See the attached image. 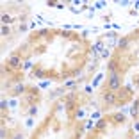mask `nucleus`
Here are the masks:
<instances>
[{"label":"nucleus","mask_w":139,"mask_h":139,"mask_svg":"<svg viewBox=\"0 0 139 139\" xmlns=\"http://www.w3.org/2000/svg\"><path fill=\"white\" fill-rule=\"evenodd\" d=\"M7 34H9V27L4 25V27H2V36H7Z\"/></svg>","instance_id":"11"},{"label":"nucleus","mask_w":139,"mask_h":139,"mask_svg":"<svg viewBox=\"0 0 139 139\" xmlns=\"http://www.w3.org/2000/svg\"><path fill=\"white\" fill-rule=\"evenodd\" d=\"M34 75H36V77H45V71H43V70H36Z\"/></svg>","instance_id":"12"},{"label":"nucleus","mask_w":139,"mask_h":139,"mask_svg":"<svg viewBox=\"0 0 139 139\" xmlns=\"http://www.w3.org/2000/svg\"><path fill=\"white\" fill-rule=\"evenodd\" d=\"M64 86H66V87H73V86H75V80H66Z\"/></svg>","instance_id":"10"},{"label":"nucleus","mask_w":139,"mask_h":139,"mask_svg":"<svg viewBox=\"0 0 139 139\" xmlns=\"http://www.w3.org/2000/svg\"><path fill=\"white\" fill-rule=\"evenodd\" d=\"M136 7H137V9H139V2H136Z\"/></svg>","instance_id":"19"},{"label":"nucleus","mask_w":139,"mask_h":139,"mask_svg":"<svg viewBox=\"0 0 139 139\" xmlns=\"http://www.w3.org/2000/svg\"><path fill=\"white\" fill-rule=\"evenodd\" d=\"M127 45H128V41H127V39H121V41H120V46H121V48H125Z\"/></svg>","instance_id":"13"},{"label":"nucleus","mask_w":139,"mask_h":139,"mask_svg":"<svg viewBox=\"0 0 139 139\" xmlns=\"http://www.w3.org/2000/svg\"><path fill=\"white\" fill-rule=\"evenodd\" d=\"M134 130H137V132H139V121H136V123H134Z\"/></svg>","instance_id":"15"},{"label":"nucleus","mask_w":139,"mask_h":139,"mask_svg":"<svg viewBox=\"0 0 139 139\" xmlns=\"http://www.w3.org/2000/svg\"><path fill=\"white\" fill-rule=\"evenodd\" d=\"M9 66H13V68H18L20 66V57H16V55H13V57H9Z\"/></svg>","instance_id":"3"},{"label":"nucleus","mask_w":139,"mask_h":139,"mask_svg":"<svg viewBox=\"0 0 139 139\" xmlns=\"http://www.w3.org/2000/svg\"><path fill=\"white\" fill-rule=\"evenodd\" d=\"M118 87H120V79H118V75H116V71H111V75H109V89L114 91Z\"/></svg>","instance_id":"1"},{"label":"nucleus","mask_w":139,"mask_h":139,"mask_svg":"<svg viewBox=\"0 0 139 139\" xmlns=\"http://www.w3.org/2000/svg\"><path fill=\"white\" fill-rule=\"evenodd\" d=\"M13 139H23V134H16V136H14Z\"/></svg>","instance_id":"17"},{"label":"nucleus","mask_w":139,"mask_h":139,"mask_svg":"<svg viewBox=\"0 0 139 139\" xmlns=\"http://www.w3.org/2000/svg\"><path fill=\"white\" fill-rule=\"evenodd\" d=\"M29 112L32 114V116H36V114H37V107H36V105H32V107L29 109Z\"/></svg>","instance_id":"8"},{"label":"nucleus","mask_w":139,"mask_h":139,"mask_svg":"<svg viewBox=\"0 0 139 139\" xmlns=\"http://www.w3.org/2000/svg\"><path fill=\"white\" fill-rule=\"evenodd\" d=\"M75 116H77L79 120H80V118H84V111H77V114H75Z\"/></svg>","instance_id":"14"},{"label":"nucleus","mask_w":139,"mask_h":139,"mask_svg":"<svg viewBox=\"0 0 139 139\" xmlns=\"http://www.w3.org/2000/svg\"><path fill=\"white\" fill-rule=\"evenodd\" d=\"M100 55L102 57H109V48H104L102 52H100Z\"/></svg>","instance_id":"9"},{"label":"nucleus","mask_w":139,"mask_h":139,"mask_svg":"<svg viewBox=\"0 0 139 139\" xmlns=\"http://www.w3.org/2000/svg\"><path fill=\"white\" fill-rule=\"evenodd\" d=\"M104 100H105L107 104H114V102H116V95H114V93H105V95H104Z\"/></svg>","instance_id":"2"},{"label":"nucleus","mask_w":139,"mask_h":139,"mask_svg":"<svg viewBox=\"0 0 139 139\" xmlns=\"http://www.w3.org/2000/svg\"><path fill=\"white\" fill-rule=\"evenodd\" d=\"M23 89H25V87H23V86H21V84H18V86H16V87H14V93H16V95H20V93H21Z\"/></svg>","instance_id":"7"},{"label":"nucleus","mask_w":139,"mask_h":139,"mask_svg":"<svg viewBox=\"0 0 139 139\" xmlns=\"http://www.w3.org/2000/svg\"><path fill=\"white\" fill-rule=\"evenodd\" d=\"M105 125H107V121H105V120H100V121L96 123V128L102 130V128H105Z\"/></svg>","instance_id":"5"},{"label":"nucleus","mask_w":139,"mask_h":139,"mask_svg":"<svg viewBox=\"0 0 139 139\" xmlns=\"http://www.w3.org/2000/svg\"><path fill=\"white\" fill-rule=\"evenodd\" d=\"M136 84H137V86H139V77H137V79H136Z\"/></svg>","instance_id":"18"},{"label":"nucleus","mask_w":139,"mask_h":139,"mask_svg":"<svg viewBox=\"0 0 139 139\" xmlns=\"http://www.w3.org/2000/svg\"><path fill=\"white\" fill-rule=\"evenodd\" d=\"M0 136H2V139H5V136H7V132H5V128H2V134H0Z\"/></svg>","instance_id":"16"},{"label":"nucleus","mask_w":139,"mask_h":139,"mask_svg":"<svg viewBox=\"0 0 139 139\" xmlns=\"http://www.w3.org/2000/svg\"><path fill=\"white\" fill-rule=\"evenodd\" d=\"M9 21H13V18L9 16V14H4V16H2V23H9Z\"/></svg>","instance_id":"6"},{"label":"nucleus","mask_w":139,"mask_h":139,"mask_svg":"<svg viewBox=\"0 0 139 139\" xmlns=\"http://www.w3.org/2000/svg\"><path fill=\"white\" fill-rule=\"evenodd\" d=\"M112 121L114 123H125V114H114L112 116Z\"/></svg>","instance_id":"4"}]
</instances>
